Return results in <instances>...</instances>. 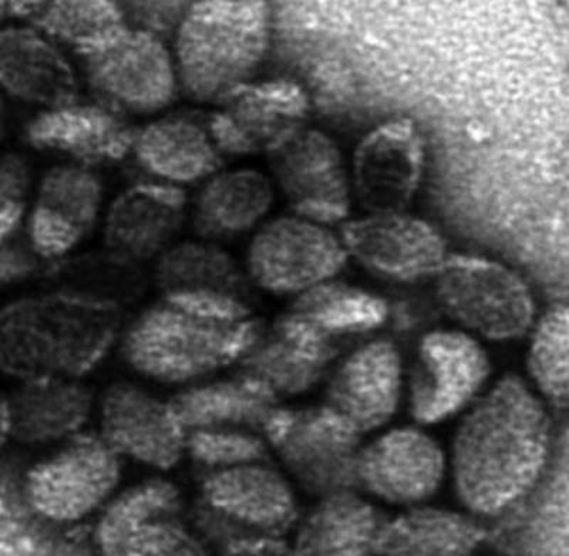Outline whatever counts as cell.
Returning <instances> with one entry per match:
<instances>
[{
  "label": "cell",
  "instance_id": "484cf974",
  "mask_svg": "<svg viewBox=\"0 0 569 556\" xmlns=\"http://www.w3.org/2000/svg\"><path fill=\"white\" fill-rule=\"evenodd\" d=\"M0 93L40 110L79 97L78 69L64 49L29 24L0 28Z\"/></svg>",
  "mask_w": 569,
  "mask_h": 556
},
{
  "label": "cell",
  "instance_id": "5b68a950",
  "mask_svg": "<svg viewBox=\"0 0 569 556\" xmlns=\"http://www.w3.org/2000/svg\"><path fill=\"white\" fill-rule=\"evenodd\" d=\"M76 59L91 99L127 119L160 115L180 96L169 43L127 24Z\"/></svg>",
  "mask_w": 569,
  "mask_h": 556
},
{
  "label": "cell",
  "instance_id": "8d00e7d4",
  "mask_svg": "<svg viewBox=\"0 0 569 556\" xmlns=\"http://www.w3.org/2000/svg\"><path fill=\"white\" fill-rule=\"evenodd\" d=\"M191 2H120L127 27L156 36L164 42L174 38Z\"/></svg>",
  "mask_w": 569,
  "mask_h": 556
},
{
  "label": "cell",
  "instance_id": "5bb4252c",
  "mask_svg": "<svg viewBox=\"0 0 569 556\" xmlns=\"http://www.w3.org/2000/svg\"><path fill=\"white\" fill-rule=\"evenodd\" d=\"M349 258L389 282L418 284L435 278L445 262L447 244L425 219L401 212H373L340 227Z\"/></svg>",
  "mask_w": 569,
  "mask_h": 556
},
{
  "label": "cell",
  "instance_id": "ab89813d",
  "mask_svg": "<svg viewBox=\"0 0 569 556\" xmlns=\"http://www.w3.org/2000/svg\"><path fill=\"white\" fill-rule=\"evenodd\" d=\"M10 438V405L9 396L0 390V448L7 444Z\"/></svg>",
  "mask_w": 569,
  "mask_h": 556
},
{
  "label": "cell",
  "instance_id": "e575fe53",
  "mask_svg": "<svg viewBox=\"0 0 569 556\" xmlns=\"http://www.w3.org/2000/svg\"><path fill=\"white\" fill-rule=\"evenodd\" d=\"M566 300L553 302L532 325L527 369L533 385L553 410L569 406V318Z\"/></svg>",
  "mask_w": 569,
  "mask_h": 556
},
{
  "label": "cell",
  "instance_id": "277c9868",
  "mask_svg": "<svg viewBox=\"0 0 569 556\" xmlns=\"http://www.w3.org/2000/svg\"><path fill=\"white\" fill-rule=\"evenodd\" d=\"M266 326L252 318L222 320L161 298L120 335L126 364L147 379L190 385L237 365Z\"/></svg>",
  "mask_w": 569,
  "mask_h": 556
},
{
  "label": "cell",
  "instance_id": "d590c367",
  "mask_svg": "<svg viewBox=\"0 0 569 556\" xmlns=\"http://www.w3.org/2000/svg\"><path fill=\"white\" fill-rule=\"evenodd\" d=\"M186 453L206 471L242 464L267 463L269 446L257 433L238 428H198L187 431Z\"/></svg>",
  "mask_w": 569,
  "mask_h": 556
},
{
  "label": "cell",
  "instance_id": "7c38bea8",
  "mask_svg": "<svg viewBox=\"0 0 569 556\" xmlns=\"http://www.w3.org/2000/svg\"><path fill=\"white\" fill-rule=\"evenodd\" d=\"M568 428L557 431L546 468L489 528L486 544L502 555L569 554Z\"/></svg>",
  "mask_w": 569,
  "mask_h": 556
},
{
  "label": "cell",
  "instance_id": "836d02e7",
  "mask_svg": "<svg viewBox=\"0 0 569 556\" xmlns=\"http://www.w3.org/2000/svg\"><path fill=\"white\" fill-rule=\"evenodd\" d=\"M295 318L327 338L369 334L389 319V305L369 290L329 279L295 296L288 309Z\"/></svg>",
  "mask_w": 569,
  "mask_h": 556
},
{
  "label": "cell",
  "instance_id": "f546056e",
  "mask_svg": "<svg viewBox=\"0 0 569 556\" xmlns=\"http://www.w3.org/2000/svg\"><path fill=\"white\" fill-rule=\"evenodd\" d=\"M281 397L251 376L201 383L172 397L170 405L186 431L238 428L262 433Z\"/></svg>",
  "mask_w": 569,
  "mask_h": 556
},
{
  "label": "cell",
  "instance_id": "6da1fadb",
  "mask_svg": "<svg viewBox=\"0 0 569 556\" xmlns=\"http://www.w3.org/2000/svg\"><path fill=\"white\" fill-rule=\"evenodd\" d=\"M556 436L546 401L528 383L516 374L500 377L457 427V497L477 517H497L540 477Z\"/></svg>",
  "mask_w": 569,
  "mask_h": 556
},
{
  "label": "cell",
  "instance_id": "4fadbf2b",
  "mask_svg": "<svg viewBox=\"0 0 569 556\" xmlns=\"http://www.w3.org/2000/svg\"><path fill=\"white\" fill-rule=\"evenodd\" d=\"M491 375L489 355L461 330H433L420 341L410 375V413L437 425L477 399Z\"/></svg>",
  "mask_w": 569,
  "mask_h": 556
},
{
  "label": "cell",
  "instance_id": "52a82bcc",
  "mask_svg": "<svg viewBox=\"0 0 569 556\" xmlns=\"http://www.w3.org/2000/svg\"><path fill=\"white\" fill-rule=\"evenodd\" d=\"M261 435L299 487L312 496L359 488L356 464L363 435L327 405L277 407Z\"/></svg>",
  "mask_w": 569,
  "mask_h": 556
},
{
  "label": "cell",
  "instance_id": "cb8c5ba5",
  "mask_svg": "<svg viewBox=\"0 0 569 556\" xmlns=\"http://www.w3.org/2000/svg\"><path fill=\"white\" fill-rule=\"evenodd\" d=\"M401 385L403 366L393 341L370 340L350 351L330 375L323 405L366 435L393 418Z\"/></svg>",
  "mask_w": 569,
  "mask_h": 556
},
{
  "label": "cell",
  "instance_id": "8992f818",
  "mask_svg": "<svg viewBox=\"0 0 569 556\" xmlns=\"http://www.w3.org/2000/svg\"><path fill=\"white\" fill-rule=\"evenodd\" d=\"M435 299L447 318L492 341L522 338L536 318L526 280L479 255H447L435 275Z\"/></svg>",
  "mask_w": 569,
  "mask_h": 556
},
{
  "label": "cell",
  "instance_id": "44dd1931",
  "mask_svg": "<svg viewBox=\"0 0 569 556\" xmlns=\"http://www.w3.org/2000/svg\"><path fill=\"white\" fill-rule=\"evenodd\" d=\"M446 457L439 443L416 427L393 428L360 448L358 487L393 505H418L443 483Z\"/></svg>",
  "mask_w": 569,
  "mask_h": 556
},
{
  "label": "cell",
  "instance_id": "9c48e42d",
  "mask_svg": "<svg viewBox=\"0 0 569 556\" xmlns=\"http://www.w3.org/2000/svg\"><path fill=\"white\" fill-rule=\"evenodd\" d=\"M120 456L100 435L78 433L23 478V494L39 517L81 522L109 502L121 477Z\"/></svg>",
  "mask_w": 569,
  "mask_h": 556
},
{
  "label": "cell",
  "instance_id": "d4e9b609",
  "mask_svg": "<svg viewBox=\"0 0 569 556\" xmlns=\"http://www.w3.org/2000/svg\"><path fill=\"white\" fill-rule=\"evenodd\" d=\"M339 355L337 340L320 335L288 310L238 361V374L253 377L279 397L312 390Z\"/></svg>",
  "mask_w": 569,
  "mask_h": 556
},
{
  "label": "cell",
  "instance_id": "7a4b0ae2",
  "mask_svg": "<svg viewBox=\"0 0 569 556\" xmlns=\"http://www.w3.org/2000/svg\"><path fill=\"white\" fill-rule=\"evenodd\" d=\"M119 306L96 296L54 292L0 310V371L20 381L80 379L120 338Z\"/></svg>",
  "mask_w": 569,
  "mask_h": 556
},
{
  "label": "cell",
  "instance_id": "d6986e66",
  "mask_svg": "<svg viewBox=\"0 0 569 556\" xmlns=\"http://www.w3.org/2000/svg\"><path fill=\"white\" fill-rule=\"evenodd\" d=\"M99 411V435L120 457L167 471L184 456L187 431L170 401L131 383H114Z\"/></svg>",
  "mask_w": 569,
  "mask_h": 556
},
{
  "label": "cell",
  "instance_id": "83f0119b",
  "mask_svg": "<svg viewBox=\"0 0 569 556\" xmlns=\"http://www.w3.org/2000/svg\"><path fill=\"white\" fill-rule=\"evenodd\" d=\"M9 405L10 437L34 446L78 435L93 411L94 396L73 377H39L22 381Z\"/></svg>",
  "mask_w": 569,
  "mask_h": 556
},
{
  "label": "cell",
  "instance_id": "3957f363",
  "mask_svg": "<svg viewBox=\"0 0 569 556\" xmlns=\"http://www.w3.org/2000/svg\"><path fill=\"white\" fill-rule=\"evenodd\" d=\"M180 93L220 105L253 80L271 48V9L262 2H191L171 40Z\"/></svg>",
  "mask_w": 569,
  "mask_h": 556
},
{
  "label": "cell",
  "instance_id": "8fae6325",
  "mask_svg": "<svg viewBox=\"0 0 569 556\" xmlns=\"http://www.w3.org/2000/svg\"><path fill=\"white\" fill-rule=\"evenodd\" d=\"M273 186L293 216L337 224L349 216L352 186L342 152L325 132L303 126L268 152Z\"/></svg>",
  "mask_w": 569,
  "mask_h": 556
},
{
  "label": "cell",
  "instance_id": "ac0fdd59",
  "mask_svg": "<svg viewBox=\"0 0 569 556\" xmlns=\"http://www.w3.org/2000/svg\"><path fill=\"white\" fill-rule=\"evenodd\" d=\"M187 190L166 183L140 180L107 206L103 242L119 262L156 261L177 242L188 221Z\"/></svg>",
  "mask_w": 569,
  "mask_h": 556
},
{
  "label": "cell",
  "instance_id": "ffe728a7",
  "mask_svg": "<svg viewBox=\"0 0 569 556\" xmlns=\"http://www.w3.org/2000/svg\"><path fill=\"white\" fill-rule=\"evenodd\" d=\"M136 131L130 119L110 107L78 97L38 111L24 127V140L36 150L96 168L129 157Z\"/></svg>",
  "mask_w": 569,
  "mask_h": 556
},
{
  "label": "cell",
  "instance_id": "30bf717a",
  "mask_svg": "<svg viewBox=\"0 0 569 556\" xmlns=\"http://www.w3.org/2000/svg\"><path fill=\"white\" fill-rule=\"evenodd\" d=\"M340 238L322 224L298 216L262 222L248 245L251 284L276 296H298L335 279L348 262Z\"/></svg>",
  "mask_w": 569,
  "mask_h": 556
},
{
  "label": "cell",
  "instance_id": "e0dca14e",
  "mask_svg": "<svg viewBox=\"0 0 569 556\" xmlns=\"http://www.w3.org/2000/svg\"><path fill=\"white\" fill-rule=\"evenodd\" d=\"M425 141L410 119L383 122L360 140L350 186L369 214L401 212L419 191L425 171Z\"/></svg>",
  "mask_w": 569,
  "mask_h": 556
},
{
  "label": "cell",
  "instance_id": "1f68e13d",
  "mask_svg": "<svg viewBox=\"0 0 569 556\" xmlns=\"http://www.w3.org/2000/svg\"><path fill=\"white\" fill-rule=\"evenodd\" d=\"M154 279L162 296L223 294L248 299L251 284L230 252L202 238L172 244L156 259Z\"/></svg>",
  "mask_w": 569,
  "mask_h": 556
},
{
  "label": "cell",
  "instance_id": "74e56055",
  "mask_svg": "<svg viewBox=\"0 0 569 556\" xmlns=\"http://www.w3.org/2000/svg\"><path fill=\"white\" fill-rule=\"evenodd\" d=\"M43 259L36 254L28 237L19 234L0 242V288L12 287L33 278L42 267Z\"/></svg>",
  "mask_w": 569,
  "mask_h": 556
},
{
  "label": "cell",
  "instance_id": "f1b7e54d",
  "mask_svg": "<svg viewBox=\"0 0 569 556\" xmlns=\"http://www.w3.org/2000/svg\"><path fill=\"white\" fill-rule=\"evenodd\" d=\"M383 513L356 489H342L319 497L299 522L292 554L302 556L375 555Z\"/></svg>",
  "mask_w": 569,
  "mask_h": 556
},
{
  "label": "cell",
  "instance_id": "2e32d148",
  "mask_svg": "<svg viewBox=\"0 0 569 556\" xmlns=\"http://www.w3.org/2000/svg\"><path fill=\"white\" fill-rule=\"evenodd\" d=\"M104 203L106 188L96 168L68 161L49 168L24 221L36 254L43 261L69 255L99 226Z\"/></svg>",
  "mask_w": 569,
  "mask_h": 556
},
{
  "label": "cell",
  "instance_id": "ba28073f",
  "mask_svg": "<svg viewBox=\"0 0 569 556\" xmlns=\"http://www.w3.org/2000/svg\"><path fill=\"white\" fill-rule=\"evenodd\" d=\"M91 543L110 556L208 553L207 545L186 522L180 489L162 478L146 479L107 502Z\"/></svg>",
  "mask_w": 569,
  "mask_h": 556
},
{
  "label": "cell",
  "instance_id": "4316f807",
  "mask_svg": "<svg viewBox=\"0 0 569 556\" xmlns=\"http://www.w3.org/2000/svg\"><path fill=\"white\" fill-rule=\"evenodd\" d=\"M273 201L276 186L271 177L256 168H221L200 183L190 201L188 219L198 238L220 244L261 226Z\"/></svg>",
  "mask_w": 569,
  "mask_h": 556
},
{
  "label": "cell",
  "instance_id": "d6a6232c",
  "mask_svg": "<svg viewBox=\"0 0 569 556\" xmlns=\"http://www.w3.org/2000/svg\"><path fill=\"white\" fill-rule=\"evenodd\" d=\"M8 18L40 30L74 56L94 48L126 27L120 3L109 0L8 2Z\"/></svg>",
  "mask_w": 569,
  "mask_h": 556
},
{
  "label": "cell",
  "instance_id": "7402d4cb",
  "mask_svg": "<svg viewBox=\"0 0 569 556\" xmlns=\"http://www.w3.org/2000/svg\"><path fill=\"white\" fill-rule=\"evenodd\" d=\"M198 503L237 528L268 537L283 538L299 522L291 486L267 463L206 471Z\"/></svg>",
  "mask_w": 569,
  "mask_h": 556
},
{
  "label": "cell",
  "instance_id": "9a60e30c",
  "mask_svg": "<svg viewBox=\"0 0 569 556\" xmlns=\"http://www.w3.org/2000/svg\"><path fill=\"white\" fill-rule=\"evenodd\" d=\"M309 100L287 79L249 81L208 117L213 141L226 157L268 155L292 131L307 126Z\"/></svg>",
  "mask_w": 569,
  "mask_h": 556
},
{
  "label": "cell",
  "instance_id": "60d3db41",
  "mask_svg": "<svg viewBox=\"0 0 569 556\" xmlns=\"http://www.w3.org/2000/svg\"><path fill=\"white\" fill-rule=\"evenodd\" d=\"M2 93H0V136H2V127H3V103H2Z\"/></svg>",
  "mask_w": 569,
  "mask_h": 556
},
{
  "label": "cell",
  "instance_id": "4dcf8cb0",
  "mask_svg": "<svg viewBox=\"0 0 569 556\" xmlns=\"http://www.w3.org/2000/svg\"><path fill=\"white\" fill-rule=\"evenodd\" d=\"M489 527L470 515L451 509L411 505L386 519L375 555L465 556L486 544Z\"/></svg>",
  "mask_w": 569,
  "mask_h": 556
},
{
  "label": "cell",
  "instance_id": "f35d334b",
  "mask_svg": "<svg viewBox=\"0 0 569 556\" xmlns=\"http://www.w3.org/2000/svg\"><path fill=\"white\" fill-rule=\"evenodd\" d=\"M32 191V172L23 157L8 152L0 156V208L28 203Z\"/></svg>",
  "mask_w": 569,
  "mask_h": 556
},
{
  "label": "cell",
  "instance_id": "603a6c76",
  "mask_svg": "<svg viewBox=\"0 0 569 556\" xmlns=\"http://www.w3.org/2000/svg\"><path fill=\"white\" fill-rule=\"evenodd\" d=\"M142 180L182 188L200 186L223 166L208 117L167 113L137 129L130 156Z\"/></svg>",
  "mask_w": 569,
  "mask_h": 556
}]
</instances>
